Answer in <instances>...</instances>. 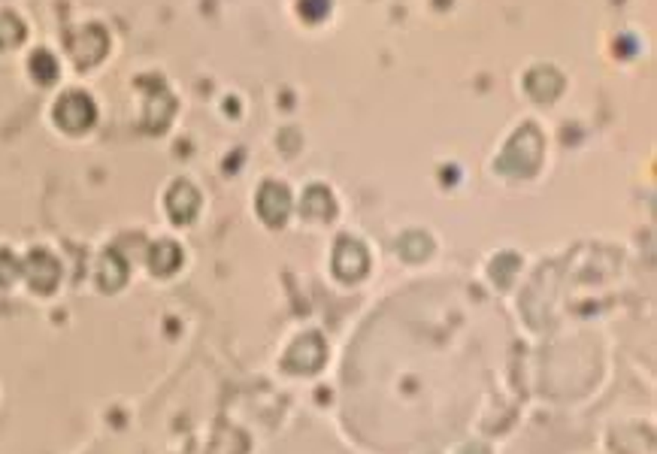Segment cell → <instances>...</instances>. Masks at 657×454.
Returning a JSON list of instances; mask_svg holds the SVG:
<instances>
[{
  "instance_id": "cell-11",
  "label": "cell",
  "mask_w": 657,
  "mask_h": 454,
  "mask_svg": "<svg viewBox=\"0 0 657 454\" xmlns=\"http://www.w3.org/2000/svg\"><path fill=\"white\" fill-rule=\"evenodd\" d=\"M328 0H300V13L306 15V19L319 22L321 15H328Z\"/></svg>"
},
{
  "instance_id": "cell-2",
  "label": "cell",
  "mask_w": 657,
  "mask_h": 454,
  "mask_svg": "<svg viewBox=\"0 0 657 454\" xmlns=\"http://www.w3.org/2000/svg\"><path fill=\"white\" fill-rule=\"evenodd\" d=\"M55 121L70 134H83L85 127H92L94 121V103L92 97H85L83 92H70L64 94L55 107Z\"/></svg>"
},
{
  "instance_id": "cell-7",
  "label": "cell",
  "mask_w": 657,
  "mask_h": 454,
  "mask_svg": "<svg viewBox=\"0 0 657 454\" xmlns=\"http://www.w3.org/2000/svg\"><path fill=\"white\" fill-rule=\"evenodd\" d=\"M167 206H170V215H173L176 222H191V218L197 215L200 197L188 182H176L167 194Z\"/></svg>"
},
{
  "instance_id": "cell-3",
  "label": "cell",
  "mask_w": 657,
  "mask_h": 454,
  "mask_svg": "<svg viewBox=\"0 0 657 454\" xmlns=\"http://www.w3.org/2000/svg\"><path fill=\"white\" fill-rule=\"evenodd\" d=\"M107 46H110V39L103 34V28H97V24L73 31L67 39V48L79 67H92V64L101 61L103 55H107Z\"/></svg>"
},
{
  "instance_id": "cell-5",
  "label": "cell",
  "mask_w": 657,
  "mask_h": 454,
  "mask_svg": "<svg viewBox=\"0 0 657 454\" xmlns=\"http://www.w3.org/2000/svg\"><path fill=\"white\" fill-rule=\"evenodd\" d=\"M334 270L339 279H358V275L367 273V251H364L361 242H352V240L339 242L334 255Z\"/></svg>"
},
{
  "instance_id": "cell-9",
  "label": "cell",
  "mask_w": 657,
  "mask_h": 454,
  "mask_svg": "<svg viewBox=\"0 0 657 454\" xmlns=\"http://www.w3.org/2000/svg\"><path fill=\"white\" fill-rule=\"evenodd\" d=\"M24 37V24L13 13H0V48L19 46Z\"/></svg>"
},
{
  "instance_id": "cell-1",
  "label": "cell",
  "mask_w": 657,
  "mask_h": 454,
  "mask_svg": "<svg viewBox=\"0 0 657 454\" xmlns=\"http://www.w3.org/2000/svg\"><path fill=\"white\" fill-rule=\"evenodd\" d=\"M539 155H542V136L537 127L527 125V127H521V134L512 136V143L506 145V152H503L497 167L506 170V173L527 176L539 167Z\"/></svg>"
},
{
  "instance_id": "cell-6",
  "label": "cell",
  "mask_w": 657,
  "mask_h": 454,
  "mask_svg": "<svg viewBox=\"0 0 657 454\" xmlns=\"http://www.w3.org/2000/svg\"><path fill=\"white\" fill-rule=\"evenodd\" d=\"M288 209H291L288 191L276 182H267L261 188V197H258V213H261L264 222L267 224H282L288 218Z\"/></svg>"
},
{
  "instance_id": "cell-4",
  "label": "cell",
  "mask_w": 657,
  "mask_h": 454,
  "mask_svg": "<svg viewBox=\"0 0 657 454\" xmlns=\"http://www.w3.org/2000/svg\"><path fill=\"white\" fill-rule=\"evenodd\" d=\"M321 361H324L321 339L315 334H310V336H303V339H297V343H294V348H291L288 358H285V367L297 370V372H312V370L321 367Z\"/></svg>"
},
{
  "instance_id": "cell-8",
  "label": "cell",
  "mask_w": 657,
  "mask_h": 454,
  "mask_svg": "<svg viewBox=\"0 0 657 454\" xmlns=\"http://www.w3.org/2000/svg\"><path fill=\"white\" fill-rule=\"evenodd\" d=\"M303 215L310 218H330L334 215V197L324 188H310L303 197Z\"/></svg>"
},
{
  "instance_id": "cell-10",
  "label": "cell",
  "mask_w": 657,
  "mask_h": 454,
  "mask_svg": "<svg viewBox=\"0 0 657 454\" xmlns=\"http://www.w3.org/2000/svg\"><path fill=\"white\" fill-rule=\"evenodd\" d=\"M31 73L37 76V83H52L55 76H58V64L48 52H34V58H31Z\"/></svg>"
}]
</instances>
